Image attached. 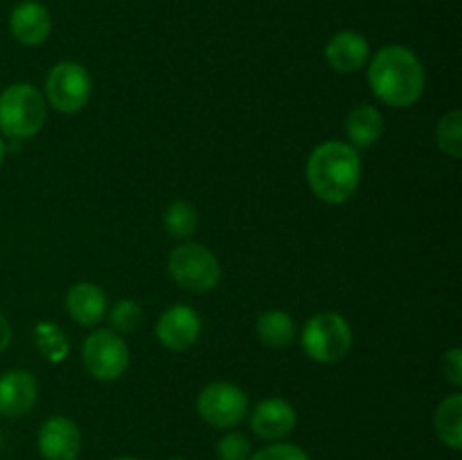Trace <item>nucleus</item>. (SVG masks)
Here are the masks:
<instances>
[{
  "instance_id": "nucleus-13",
  "label": "nucleus",
  "mask_w": 462,
  "mask_h": 460,
  "mask_svg": "<svg viewBox=\"0 0 462 460\" xmlns=\"http://www.w3.org/2000/svg\"><path fill=\"white\" fill-rule=\"evenodd\" d=\"M9 30H12V36L18 43L34 48V45H41L50 36L52 18H50V12L41 3L23 0L12 9Z\"/></svg>"
},
{
  "instance_id": "nucleus-29",
  "label": "nucleus",
  "mask_w": 462,
  "mask_h": 460,
  "mask_svg": "<svg viewBox=\"0 0 462 460\" xmlns=\"http://www.w3.org/2000/svg\"><path fill=\"white\" fill-rule=\"evenodd\" d=\"M170 460H188V458H183V455H174V458H170Z\"/></svg>"
},
{
  "instance_id": "nucleus-1",
  "label": "nucleus",
  "mask_w": 462,
  "mask_h": 460,
  "mask_svg": "<svg viewBox=\"0 0 462 460\" xmlns=\"http://www.w3.org/2000/svg\"><path fill=\"white\" fill-rule=\"evenodd\" d=\"M368 84L379 102L393 108H409L424 95L427 75L413 50L386 45L368 63Z\"/></svg>"
},
{
  "instance_id": "nucleus-9",
  "label": "nucleus",
  "mask_w": 462,
  "mask_h": 460,
  "mask_svg": "<svg viewBox=\"0 0 462 460\" xmlns=\"http://www.w3.org/2000/svg\"><path fill=\"white\" fill-rule=\"evenodd\" d=\"M39 454L43 460H77L81 454V431L75 419L52 415L39 428Z\"/></svg>"
},
{
  "instance_id": "nucleus-12",
  "label": "nucleus",
  "mask_w": 462,
  "mask_h": 460,
  "mask_svg": "<svg viewBox=\"0 0 462 460\" xmlns=\"http://www.w3.org/2000/svg\"><path fill=\"white\" fill-rule=\"evenodd\" d=\"M39 400V382L30 370H7L0 374V415L9 419L23 418Z\"/></svg>"
},
{
  "instance_id": "nucleus-15",
  "label": "nucleus",
  "mask_w": 462,
  "mask_h": 460,
  "mask_svg": "<svg viewBox=\"0 0 462 460\" xmlns=\"http://www.w3.org/2000/svg\"><path fill=\"white\" fill-rule=\"evenodd\" d=\"M66 309L75 323L95 327L106 314V293L93 282H77L68 289Z\"/></svg>"
},
{
  "instance_id": "nucleus-7",
  "label": "nucleus",
  "mask_w": 462,
  "mask_h": 460,
  "mask_svg": "<svg viewBox=\"0 0 462 460\" xmlns=\"http://www.w3.org/2000/svg\"><path fill=\"white\" fill-rule=\"evenodd\" d=\"M197 410L206 424L215 428H235L246 419L248 395L230 382L208 383L197 397Z\"/></svg>"
},
{
  "instance_id": "nucleus-8",
  "label": "nucleus",
  "mask_w": 462,
  "mask_h": 460,
  "mask_svg": "<svg viewBox=\"0 0 462 460\" xmlns=\"http://www.w3.org/2000/svg\"><path fill=\"white\" fill-rule=\"evenodd\" d=\"M86 370L99 382H116L129 368V347L113 329H95L81 347Z\"/></svg>"
},
{
  "instance_id": "nucleus-26",
  "label": "nucleus",
  "mask_w": 462,
  "mask_h": 460,
  "mask_svg": "<svg viewBox=\"0 0 462 460\" xmlns=\"http://www.w3.org/2000/svg\"><path fill=\"white\" fill-rule=\"evenodd\" d=\"M12 343V325H9L7 316L0 314V354L9 347Z\"/></svg>"
},
{
  "instance_id": "nucleus-16",
  "label": "nucleus",
  "mask_w": 462,
  "mask_h": 460,
  "mask_svg": "<svg viewBox=\"0 0 462 460\" xmlns=\"http://www.w3.org/2000/svg\"><path fill=\"white\" fill-rule=\"evenodd\" d=\"M383 122L382 111L373 104H361V106L352 108L346 117V133L347 140L355 149H365L373 147L379 143V138L383 135Z\"/></svg>"
},
{
  "instance_id": "nucleus-17",
  "label": "nucleus",
  "mask_w": 462,
  "mask_h": 460,
  "mask_svg": "<svg viewBox=\"0 0 462 460\" xmlns=\"http://www.w3.org/2000/svg\"><path fill=\"white\" fill-rule=\"evenodd\" d=\"M433 427H436L438 437H440L442 445H447L449 449L460 451L462 449V395L445 397V400L438 404L436 415H433Z\"/></svg>"
},
{
  "instance_id": "nucleus-21",
  "label": "nucleus",
  "mask_w": 462,
  "mask_h": 460,
  "mask_svg": "<svg viewBox=\"0 0 462 460\" xmlns=\"http://www.w3.org/2000/svg\"><path fill=\"white\" fill-rule=\"evenodd\" d=\"M436 140L440 152L447 153L449 158L462 156V113L460 111H451L440 117L436 129Z\"/></svg>"
},
{
  "instance_id": "nucleus-20",
  "label": "nucleus",
  "mask_w": 462,
  "mask_h": 460,
  "mask_svg": "<svg viewBox=\"0 0 462 460\" xmlns=\"http://www.w3.org/2000/svg\"><path fill=\"white\" fill-rule=\"evenodd\" d=\"M165 230L171 235L174 239H188L197 233L199 225V215L197 207L188 201H174L167 206L165 210Z\"/></svg>"
},
{
  "instance_id": "nucleus-24",
  "label": "nucleus",
  "mask_w": 462,
  "mask_h": 460,
  "mask_svg": "<svg viewBox=\"0 0 462 460\" xmlns=\"http://www.w3.org/2000/svg\"><path fill=\"white\" fill-rule=\"evenodd\" d=\"M251 460H311L302 446L293 445V442H271V445L262 446L260 451L251 455Z\"/></svg>"
},
{
  "instance_id": "nucleus-27",
  "label": "nucleus",
  "mask_w": 462,
  "mask_h": 460,
  "mask_svg": "<svg viewBox=\"0 0 462 460\" xmlns=\"http://www.w3.org/2000/svg\"><path fill=\"white\" fill-rule=\"evenodd\" d=\"M5 156H7V144H5V140L0 138V165L5 162Z\"/></svg>"
},
{
  "instance_id": "nucleus-3",
  "label": "nucleus",
  "mask_w": 462,
  "mask_h": 460,
  "mask_svg": "<svg viewBox=\"0 0 462 460\" xmlns=\"http://www.w3.org/2000/svg\"><path fill=\"white\" fill-rule=\"evenodd\" d=\"M48 102L36 86L18 81L0 93V131L5 138L21 140L34 138L45 124Z\"/></svg>"
},
{
  "instance_id": "nucleus-5",
  "label": "nucleus",
  "mask_w": 462,
  "mask_h": 460,
  "mask_svg": "<svg viewBox=\"0 0 462 460\" xmlns=\"http://www.w3.org/2000/svg\"><path fill=\"white\" fill-rule=\"evenodd\" d=\"M167 271L171 280L192 293H206L219 284L221 266L201 244H180L170 253Z\"/></svg>"
},
{
  "instance_id": "nucleus-11",
  "label": "nucleus",
  "mask_w": 462,
  "mask_h": 460,
  "mask_svg": "<svg viewBox=\"0 0 462 460\" xmlns=\"http://www.w3.org/2000/svg\"><path fill=\"white\" fill-rule=\"evenodd\" d=\"M298 424V413L291 401L282 397H269L260 401L251 413V428L260 440L280 442L291 436Z\"/></svg>"
},
{
  "instance_id": "nucleus-2",
  "label": "nucleus",
  "mask_w": 462,
  "mask_h": 460,
  "mask_svg": "<svg viewBox=\"0 0 462 460\" xmlns=\"http://www.w3.org/2000/svg\"><path fill=\"white\" fill-rule=\"evenodd\" d=\"M307 183L325 203L350 201L361 183V158L352 144L328 140L307 158Z\"/></svg>"
},
{
  "instance_id": "nucleus-6",
  "label": "nucleus",
  "mask_w": 462,
  "mask_h": 460,
  "mask_svg": "<svg viewBox=\"0 0 462 460\" xmlns=\"http://www.w3.org/2000/svg\"><path fill=\"white\" fill-rule=\"evenodd\" d=\"M93 79L88 70L77 61H59L45 77V95L54 111L77 113L88 104Z\"/></svg>"
},
{
  "instance_id": "nucleus-18",
  "label": "nucleus",
  "mask_w": 462,
  "mask_h": 460,
  "mask_svg": "<svg viewBox=\"0 0 462 460\" xmlns=\"http://www.w3.org/2000/svg\"><path fill=\"white\" fill-rule=\"evenodd\" d=\"M257 338L264 345L275 347H289L296 341V323L291 316L282 309H269L257 318Z\"/></svg>"
},
{
  "instance_id": "nucleus-4",
  "label": "nucleus",
  "mask_w": 462,
  "mask_h": 460,
  "mask_svg": "<svg viewBox=\"0 0 462 460\" xmlns=\"http://www.w3.org/2000/svg\"><path fill=\"white\" fill-rule=\"evenodd\" d=\"M300 343L305 354L316 363H338L352 350L355 334L341 314L320 311L305 323Z\"/></svg>"
},
{
  "instance_id": "nucleus-19",
  "label": "nucleus",
  "mask_w": 462,
  "mask_h": 460,
  "mask_svg": "<svg viewBox=\"0 0 462 460\" xmlns=\"http://www.w3.org/2000/svg\"><path fill=\"white\" fill-rule=\"evenodd\" d=\"M34 343L36 350L41 352L48 363H61V361L68 359L70 354V343H68L66 334L59 325L50 323V320H41L34 327Z\"/></svg>"
},
{
  "instance_id": "nucleus-23",
  "label": "nucleus",
  "mask_w": 462,
  "mask_h": 460,
  "mask_svg": "<svg viewBox=\"0 0 462 460\" xmlns=\"http://www.w3.org/2000/svg\"><path fill=\"white\" fill-rule=\"evenodd\" d=\"M253 446L244 433L228 431L217 442V458L219 460H251Z\"/></svg>"
},
{
  "instance_id": "nucleus-25",
  "label": "nucleus",
  "mask_w": 462,
  "mask_h": 460,
  "mask_svg": "<svg viewBox=\"0 0 462 460\" xmlns=\"http://www.w3.org/2000/svg\"><path fill=\"white\" fill-rule=\"evenodd\" d=\"M442 373H445L447 382L454 383L456 388L462 386V350L460 347H451L442 356Z\"/></svg>"
},
{
  "instance_id": "nucleus-28",
  "label": "nucleus",
  "mask_w": 462,
  "mask_h": 460,
  "mask_svg": "<svg viewBox=\"0 0 462 460\" xmlns=\"http://www.w3.org/2000/svg\"><path fill=\"white\" fill-rule=\"evenodd\" d=\"M113 460H140V458H135V455H117V458Z\"/></svg>"
},
{
  "instance_id": "nucleus-10",
  "label": "nucleus",
  "mask_w": 462,
  "mask_h": 460,
  "mask_svg": "<svg viewBox=\"0 0 462 460\" xmlns=\"http://www.w3.org/2000/svg\"><path fill=\"white\" fill-rule=\"evenodd\" d=\"M201 336V316L188 305H174L162 311L156 323V338L171 352H185Z\"/></svg>"
},
{
  "instance_id": "nucleus-22",
  "label": "nucleus",
  "mask_w": 462,
  "mask_h": 460,
  "mask_svg": "<svg viewBox=\"0 0 462 460\" xmlns=\"http://www.w3.org/2000/svg\"><path fill=\"white\" fill-rule=\"evenodd\" d=\"M143 323V307L138 305L135 300L131 298H122L113 305L111 309V327L113 332H120V334H129L134 329L140 327Z\"/></svg>"
},
{
  "instance_id": "nucleus-14",
  "label": "nucleus",
  "mask_w": 462,
  "mask_h": 460,
  "mask_svg": "<svg viewBox=\"0 0 462 460\" xmlns=\"http://www.w3.org/2000/svg\"><path fill=\"white\" fill-rule=\"evenodd\" d=\"M325 59L334 70L343 72V75L359 72L370 61L368 39L352 30L337 32L325 48Z\"/></svg>"
}]
</instances>
